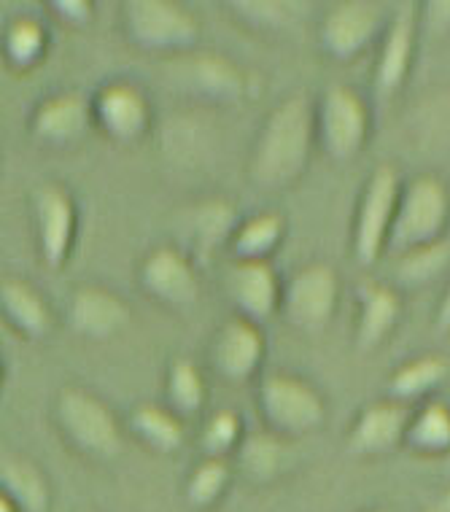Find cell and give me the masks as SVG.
I'll return each instance as SVG.
<instances>
[{"mask_svg":"<svg viewBox=\"0 0 450 512\" xmlns=\"http://www.w3.org/2000/svg\"><path fill=\"white\" fill-rule=\"evenodd\" d=\"M184 79L200 95L219 103H238L246 95V76L224 54H186Z\"/></svg>","mask_w":450,"mask_h":512,"instance_id":"21","label":"cell"},{"mask_svg":"<svg viewBox=\"0 0 450 512\" xmlns=\"http://www.w3.org/2000/svg\"><path fill=\"white\" fill-rule=\"evenodd\" d=\"M181 219H184L181 224H184V243L189 256H211L221 246H230L232 232L238 227L235 205L219 197L189 205Z\"/></svg>","mask_w":450,"mask_h":512,"instance_id":"20","label":"cell"},{"mask_svg":"<svg viewBox=\"0 0 450 512\" xmlns=\"http://www.w3.org/2000/svg\"><path fill=\"white\" fill-rule=\"evenodd\" d=\"M0 512H22L17 507V502H14V499H11V496L6 494L3 488H0Z\"/></svg>","mask_w":450,"mask_h":512,"instance_id":"39","label":"cell"},{"mask_svg":"<svg viewBox=\"0 0 450 512\" xmlns=\"http://www.w3.org/2000/svg\"><path fill=\"white\" fill-rule=\"evenodd\" d=\"M124 33L143 52L189 54L200 41V19L176 0H127Z\"/></svg>","mask_w":450,"mask_h":512,"instance_id":"5","label":"cell"},{"mask_svg":"<svg viewBox=\"0 0 450 512\" xmlns=\"http://www.w3.org/2000/svg\"><path fill=\"white\" fill-rule=\"evenodd\" d=\"M0 310L9 318V324L30 340H41L52 332V308L33 283L19 278L0 281Z\"/></svg>","mask_w":450,"mask_h":512,"instance_id":"22","label":"cell"},{"mask_svg":"<svg viewBox=\"0 0 450 512\" xmlns=\"http://www.w3.org/2000/svg\"><path fill=\"white\" fill-rule=\"evenodd\" d=\"M130 305L106 286H81L68 305V324L87 340H111L130 324Z\"/></svg>","mask_w":450,"mask_h":512,"instance_id":"18","label":"cell"},{"mask_svg":"<svg viewBox=\"0 0 450 512\" xmlns=\"http://www.w3.org/2000/svg\"><path fill=\"white\" fill-rule=\"evenodd\" d=\"M224 289L235 313L256 327H262L281 310L283 283L273 262H232Z\"/></svg>","mask_w":450,"mask_h":512,"instance_id":"14","label":"cell"},{"mask_svg":"<svg viewBox=\"0 0 450 512\" xmlns=\"http://www.w3.org/2000/svg\"><path fill=\"white\" fill-rule=\"evenodd\" d=\"M421 25H429L432 33L450 30V0H434L421 6Z\"/></svg>","mask_w":450,"mask_h":512,"instance_id":"36","label":"cell"},{"mask_svg":"<svg viewBox=\"0 0 450 512\" xmlns=\"http://www.w3.org/2000/svg\"><path fill=\"white\" fill-rule=\"evenodd\" d=\"M410 407L394 399H380L362 407L348 429V451L353 456H389L405 445Z\"/></svg>","mask_w":450,"mask_h":512,"instance_id":"15","label":"cell"},{"mask_svg":"<svg viewBox=\"0 0 450 512\" xmlns=\"http://www.w3.org/2000/svg\"><path fill=\"white\" fill-rule=\"evenodd\" d=\"M36 221L44 265L60 270L71 256L76 224H79L73 197L60 184H46L36 195Z\"/></svg>","mask_w":450,"mask_h":512,"instance_id":"16","label":"cell"},{"mask_svg":"<svg viewBox=\"0 0 450 512\" xmlns=\"http://www.w3.org/2000/svg\"><path fill=\"white\" fill-rule=\"evenodd\" d=\"M316 143V108L308 95H289L267 114L251 151V181L265 192L289 189L305 176Z\"/></svg>","mask_w":450,"mask_h":512,"instance_id":"1","label":"cell"},{"mask_svg":"<svg viewBox=\"0 0 450 512\" xmlns=\"http://www.w3.org/2000/svg\"><path fill=\"white\" fill-rule=\"evenodd\" d=\"M424 512H450V488H445L437 499H434Z\"/></svg>","mask_w":450,"mask_h":512,"instance_id":"38","label":"cell"},{"mask_svg":"<svg viewBox=\"0 0 450 512\" xmlns=\"http://www.w3.org/2000/svg\"><path fill=\"white\" fill-rule=\"evenodd\" d=\"M143 292L165 308H189L200 300V275L184 248L157 246L143 256L138 270Z\"/></svg>","mask_w":450,"mask_h":512,"instance_id":"11","label":"cell"},{"mask_svg":"<svg viewBox=\"0 0 450 512\" xmlns=\"http://www.w3.org/2000/svg\"><path fill=\"white\" fill-rule=\"evenodd\" d=\"M340 275L327 262H310L283 283L281 313L286 324L308 337L327 332L340 305Z\"/></svg>","mask_w":450,"mask_h":512,"instance_id":"7","label":"cell"},{"mask_svg":"<svg viewBox=\"0 0 450 512\" xmlns=\"http://www.w3.org/2000/svg\"><path fill=\"white\" fill-rule=\"evenodd\" d=\"M230 486V464L227 459H208L205 456L189 475L186 494L200 507H208L224 494V488Z\"/></svg>","mask_w":450,"mask_h":512,"instance_id":"33","label":"cell"},{"mask_svg":"<svg viewBox=\"0 0 450 512\" xmlns=\"http://www.w3.org/2000/svg\"><path fill=\"white\" fill-rule=\"evenodd\" d=\"M46 46H49L46 27L33 17L11 19L3 33V54L19 71H27L44 60Z\"/></svg>","mask_w":450,"mask_h":512,"instance_id":"30","label":"cell"},{"mask_svg":"<svg viewBox=\"0 0 450 512\" xmlns=\"http://www.w3.org/2000/svg\"><path fill=\"white\" fill-rule=\"evenodd\" d=\"M372 135V108L359 89L332 84L316 108V143L332 162L362 157Z\"/></svg>","mask_w":450,"mask_h":512,"instance_id":"6","label":"cell"},{"mask_svg":"<svg viewBox=\"0 0 450 512\" xmlns=\"http://www.w3.org/2000/svg\"><path fill=\"white\" fill-rule=\"evenodd\" d=\"M375 512H383V510H375Z\"/></svg>","mask_w":450,"mask_h":512,"instance_id":"41","label":"cell"},{"mask_svg":"<svg viewBox=\"0 0 450 512\" xmlns=\"http://www.w3.org/2000/svg\"><path fill=\"white\" fill-rule=\"evenodd\" d=\"M57 421L65 437L87 456L114 459L122 453V426L114 410L84 389H65L57 397Z\"/></svg>","mask_w":450,"mask_h":512,"instance_id":"8","label":"cell"},{"mask_svg":"<svg viewBox=\"0 0 450 512\" xmlns=\"http://www.w3.org/2000/svg\"><path fill=\"white\" fill-rule=\"evenodd\" d=\"M130 429L154 453H176L186 442V421L168 405H141L130 415Z\"/></svg>","mask_w":450,"mask_h":512,"instance_id":"26","label":"cell"},{"mask_svg":"<svg viewBox=\"0 0 450 512\" xmlns=\"http://www.w3.org/2000/svg\"><path fill=\"white\" fill-rule=\"evenodd\" d=\"M232 11H238L235 17L246 22L248 27L256 30H278V27L292 22L294 11L292 3H281V0H235L230 3Z\"/></svg>","mask_w":450,"mask_h":512,"instance_id":"34","label":"cell"},{"mask_svg":"<svg viewBox=\"0 0 450 512\" xmlns=\"http://www.w3.org/2000/svg\"><path fill=\"white\" fill-rule=\"evenodd\" d=\"M267 354L262 327L240 316L227 318L211 343V364L216 375L230 383H246L259 372Z\"/></svg>","mask_w":450,"mask_h":512,"instance_id":"13","label":"cell"},{"mask_svg":"<svg viewBox=\"0 0 450 512\" xmlns=\"http://www.w3.org/2000/svg\"><path fill=\"white\" fill-rule=\"evenodd\" d=\"M356 300H359V316H356L353 340L359 351H375L399 327L405 302L397 286L383 281H364Z\"/></svg>","mask_w":450,"mask_h":512,"instance_id":"17","label":"cell"},{"mask_svg":"<svg viewBox=\"0 0 450 512\" xmlns=\"http://www.w3.org/2000/svg\"><path fill=\"white\" fill-rule=\"evenodd\" d=\"M399 192H402V178L394 165H378L364 181L351 227L353 259L362 267H375L389 251Z\"/></svg>","mask_w":450,"mask_h":512,"instance_id":"4","label":"cell"},{"mask_svg":"<svg viewBox=\"0 0 450 512\" xmlns=\"http://www.w3.org/2000/svg\"><path fill=\"white\" fill-rule=\"evenodd\" d=\"M89 122H92V103L81 92H57L36 108L33 133L38 141L68 146L79 141Z\"/></svg>","mask_w":450,"mask_h":512,"instance_id":"19","label":"cell"},{"mask_svg":"<svg viewBox=\"0 0 450 512\" xmlns=\"http://www.w3.org/2000/svg\"><path fill=\"white\" fill-rule=\"evenodd\" d=\"M448 265L450 246L442 240V243H432V246H421L413 248V251H405V254H399L394 273H397L399 286L415 289V286L432 283Z\"/></svg>","mask_w":450,"mask_h":512,"instance_id":"31","label":"cell"},{"mask_svg":"<svg viewBox=\"0 0 450 512\" xmlns=\"http://www.w3.org/2000/svg\"><path fill=\"white\" fill-rule=\"evenodd\" d=\"M434 327H437V332H450V283L437 302V310H434Z\"/></svg>","mask_w":450,"mask_h":512,"instance_id":"37","label":"cell"},{"mask_svg":"<svg viewBox=\"0 0 450 512\" xmlns=\"http://www.w3.org/2000/svg\"><path fill=\"white\" fill-rule=\"evenodd\" d=\"M405 448L418 456L437 459L450 453V405L442 399H429L410 410Z\"/></svg>","mask_w":450,"mask_h":512,"instance_id":"25","label":"cell"},{"mask_svg":"<svg viewBox=\"0 0 450 512\" xmlns=\"http://www.w3.org/2000/svg\"><path fill=\"white\" fill-rule=\"evenodd\" d=\"M450 230V186L437 173H421L402 181L389 251L405 254L413 248L442 243Z\"/></svg>","mask_w":450,"mask_h":512,"instance_id":"2","label":"cell"},{"mask_svg":"<svg viewBox=\"0 0 450 512\" xmlns=\"http://www.w3.org/2000/svg\"><path fill=\"white\" fill-rule=\"evenodd\" d=\"M92 119L116 143H133L149 133L151 100L133 81H111L92 100Z\"/></svg>","mask_w":450,"mask_h":512,"instance_id":"12","label":"cell"},{"mask_svg":"<svg viewBox=\"0 0 450 512\" xmlns=\"http://www.w3.org/2000/svg\"><path fill=\"white\" fill-rule=\"evenodd\" d=\"M450 375L448 356L442 354H418L410 356L405 364H399L397 370L389 375V399L399 405L410 407L413 402H429L434 391Z\"/></svg>","mask_w":450,"mask_h":512,"instance_id":"23","label":"cell"},{"mask_svg":"<svg viewBox=\"0 0 450 512\" xmlns=\"http://www.w3.org/2000/svg\"><path fill=\"white\" fill-rule=\"evenodd\" d=\"M0 380H3V362H0Z\"/></svg>","mask_w":450,"mask_h":512,"instance_id":"40","label":"cell"},{"mask_svg":"<svg viewBox=\"0 0 450 512\" xmlns=\"http://www.w3.org/2000/svg\"><path fill=\"white\" fill-rule=\"evenodd\" d=\"M246 440L243 418L235 410H216L200 429V448L208 459H227Z\"/></svg>","mask_w":450,"mask_h":512,"instance_id":"32","label":"cell"},{"mask_svg":"<svg viewBox=\"0 0 450 512\" xmlns=\"http://www.w3.org/2000/svg\"><path fill=\"white\" fill-rule=\"evenodd\" d=\"M256 405L267 429L283 440H300L327 424L324 394L294 372H270L256 389Z\"/></svg>","mask_w":450,"mask_h":512,"instance_id":"3","label":"cell"},{"mask_svg":"<svg viewBox=\"0 0 450 512\" xmlns=\"http://www.w3.org/2000/svg\"><path fill=\"white\" fill-rule=\"evenodd\" d=\"M418 33H421V3L407 0L391 14L389 25L380 36L378 60L372 68V92L380 103H389L405 89L413 71Z\"/></svg>","mask_w":450,"mask_h":512,"instance_id":"10","label":"cell"},{"mask_svg":"<svg viewBox=\"0 0 450 512\" xmlns=\"http://www.w3.org/2000/svg\"><path fill=\"white\" fill-rule=\"evenodd\" d=\"M165 399L168 407L181 418H195L203 413L208 402V383L200 370V364L189 356H176L168 367V380H165Z\"/></svg>","mask_w":450,"mask_h":512,"instance_id":"27","label":"cell"},{"mask_svg":"<svg viewBox=\"0 0 450 512\" xmlns=\"http://www.w3.org/2000/svg\"><path fill=\"white\" fill-rule=\"evenodd\" d=\"M286 238V221L281 213L262 211L238 221L230 238L232 262H270Z\"/></svg>","mask_w":450,"mask_h":512,"instance_id":"24","label":"cell"},{"mask_svg":"<svg viewBox=\"0 0 450 512\" xmlns=\"http://www.w3.org/2000/svg\"><path fill=\"white\" fill-rule=\"evenodd\" d=\"M0 483L22 512H46L49 507V483L30 459L6 461L0 469Z\"/></svg>","mask_w":450,"mask_h":512,"instance_id":"28","label":"cell"},{"mask_svg":"<svg viewBox=\"0 0 450 512\" xmlns=\"http://www.w3.org/2000/svg\"><path fill=\"white\" fill-rule=\"evenodd\" d=\"M289 445H292V440H283V437L273 432L246 434V440L240 442L238 448V459L251 477L270 480V477H275L286 467Z\"/></svg>","mask_w":450,"mask_h":512,"instance_id":"29","label":"cell"},{"mask_svg":"<svg viewBox=\"0 0 450 512\" xmlns=\"http://www.w3.org/2000/svg\"><path fill=\"white\" fill-rule=\"evenodd\" d=\"M52 9L57 11V17L71 22V25H87L95 14V6L89 0H57V3H52Z\"/></svg>","mask_w":450,"mask_h":512,"instance_id":"35","label":"cell"},{"mask_svg":"<svg viewBox=\"0 0 450 512\" xmlns=\"http://www.w3.org/2000/svg\"><path fill=\"white\" fill-rule=\"evenodd\" d=\"M389 25L386 11L372 0H340L318 25V44L329 60H359L372 44H378Z\"/></svg>","mask_w":450,"mask_h":512,"instance_id":"9","label":"cell"}]
</instances>
